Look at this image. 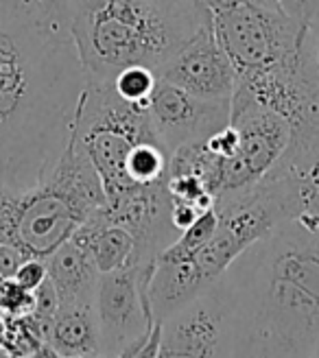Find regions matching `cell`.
<instances>
[{
  "label": "cell",
  "mask_w": 319,
  "mask_h": 358,
  "mask_svg": "<svg viewBox=\"0 0 319 358\" xmlns=\"http://www.w3.org/2000/svg\"><path fill=\"white\" fill-rule=\"evenodd\" d=\"M85 73L73 35L35 0H0V188L31 190L75 129Z\"/></svg>",
  "instance_id": "6da1fadb"
},
{
  "label": "cell",
  "mask_w": 319,
  "mask_h": 358,
  "mask_svg": "<svg viewBox=\"0 0 319 358\" xmlns=\"http://www.w3.org/2000/svg\"><path fill=\"white\" fill-rule=\"evenodd\" d=\"M227 358H311L319 343V241L282 223L225 271Z\"/></svg>",
  "instance_id": "7a4b0ae2"
},
{
  "label": "cell",
  "mask_w": 319,
  "mask_h": 358,
  "mask_svg": "<svg viewBox=\"0 0 319 358\" xmlns=\"http://www.w3.org/2000/svg\"><path fill=\"white\" fill-rule=\"evenodd\" d=\"M212 20L194 0H73L70 35L87 81H112L122 68H162Z\"/></svg>",
  "instance_id": "3957f363"
},
{
  "label": "cell",
  "mask_w": 319,
  "mask_h": 358,
  "mask_svg": "<svg viewBox=\"0 0 319 358\" xmlns=\"http://www.w3.org/2000/svg\"><path fill=\"white\" fill-rule=\"evenodd\" d=\"M105 208L101 179L81 145L70 138L52 173L31 190L0 188V243L27 258H48Z\"/></svg>",
  "instance_id": "277c9868"
},
{
  "label": "cell",
  "mask_w": 319,
  "mask_h": 358,
  "mask_svg": "<svg viewBox=\"0 0 319 358\" xmlns=\"http://www.w3.org/2000/svg\"><path fill=\"white\" fill-rule=\"evenodd\" d=\"M73 138L101 179L105 206L138 192L129 177L136 151L157 134L149 118V105L122 101L110 81H87L79 101Z\"/></svg>",
  "instance_id": "5b68a950"
},
{
  "label": "cell",
  "mask_w": 319,
  "mask_h": 358,
  "mask_svg": "<svg viewBox=\"0 0 319 358\" xmlns=\"http://www.w3.org/2000/svg\"><path fill=\"white\" fill-rule=\"evenodd\" d=\"M210 27L239 77L295 59L313 33V24L297 22L282 9L252 3L219 5Z\"/></svg>",
  "instance_id": "8992f818"
},
{
  "label": "cell",
  "mask_w": 319,
  "mask_h": 358,
  "mask_svg": "<svg viewBox=\"0 0 319 358\" xmlns=\"http://www.w3.org/2000/svg\"><path fill=\"white\" fill-rule=\"evenodd\" d=\"M229 122L239 131V151L215 164L210 192L215 201L234 196L260 184L276 171L291 145V124L260 107L243 87L236 85Z\"/></svg>",
  "instance_id": "52a82bcc"
},
{
  "label": "cell",
  "mask_w": 319,
  "mask_h": 358,
  "mask_svg": "<svg viewBox=\"0 0 319 358\" xmlns=\"http://www.w3.org/2000/svg\"><path fill=\"white\" fill-rule=\"evenodd\" d=\"M94 310L99 321V354L105 358H132L145 345L155 319L147 299V271L122 266L101 273Z\"/></svg>",
  "instance_id": "ba28073f"
},
{
  "label": "cell",
  "mask_w": 319,
  "mask_h": 358,
  "mask_svg": "<svg viewBox=\"0 0 319 358\" xmlns=\"http://www.w3.org/2000/svg\"><path fill=\"white\" fill-rule=\"evenodd\" d=\"M232 293L225 278L162 321L157 358H227Z\"/></svg>",
  "instance_id": "9c48e42d"
},
{
  "label": "cell",
  "mask_w": 319,
  "mask_h": 358,
  "mask_svg": "<svg viewBox=\"0 0 319 358\" xmlns=\"http://www.w3.org/2000/svg\"><path fill=\"white\" fill-rule=\"evenodd\" d=\"M232 101H210L157 79L149 101V118L169 153L206 142L229 122Z\"/></svg>",
  "instance_id": "30bf717a"
},
{
  "label": "cell",
  "mask_w": 319,
  "mask_h": 358,
  "mask_svg": "<svg viewBox=\"0 0 319 358\" xmlns=\"http://www.w3.org/2000/svg\"><path fill=\"white\" fill-rule=\"evenodd\" d=\"M155 75L157 79L210 101H232L239 83L236 70L219 46L210 24L177 50L162 68H157Z\"/></svg>",
  "instance_id": "8fae6325"
},
{
  "label": "cell",
  "mask_w": 319,
  "mask_h": 358,
  "mask_svg": "<svg viewBox=\"0 0 319 358\" xmlns=\"http://www.w3.org/2000/svg\"><path fill=\"white\" fill-rule=\"evenodd\" d=\"M46 260L48 278L59 297V306L94 303L101 271L92 256L73 238L59 245Z\"/></svg>",
  "instance_id": "7c38bea8"
},
{
  "label": "cell",
  "mask_w": 319,
  "mask_h": 358,
  "mask_svg": "<svg viewBox=\"0 0 319 358\" xmlns=\"http://www.w3.org/2000/svg\"><path fill=\"white\" fill-rule=\"evenodd\" d=\"M73 241L79 243L92 256L101 273H110L122 266H132L136 256V241L129 231L112 223L105 212L99 210L87 219L75 234Z\"/></svg>",
  "instance_id": "4fadbf2b"
},
{
  "label": "cell",
  "mask_w": 319,
  "mask_h": 358,
  "mask_svg": "<svg viewBox=\"0 0 319 358\" xmlns=\"http://www.w3.org/2000/svg\"><path fill=\"white\" fill-rule=\"evenodd\" d=\"M46 345L62 356L99 354V321L94 303L59 306L50 321Z\"/></svg>",
  "instance_id": "5bb4252c"
},
{
  "label": "cell",
  "mask_w": 319,
  "mask_h": 358,
  "mask_svg": "<svg viewBox=\"0 0 319 358\" xmlns=\"http://www.w3.org/2000/svg\"><path fill=\"white\" fill-rule=\"evenodd\" d=\"M110 83L122 101L136 105H149L151 94L157 85V75L155 70L145 66H129L122 68Z\"/></svg>",
  "instance_id": "9a60e30c"
},
{
  "label": "cell",
  "mask_w": 319,
  "mask_h": 358,
  "mask_svg": "<svg viewBox=\"0 0 319 358\" xmlns=\"http://www.w3.org/2000/svg\"><path fill=\"white\" fill-rule=\"evenodd\" d=\"M35 308V297L24 291L13 278L0 280V315L3 317H24Z\"/></svg>",
  "instance_id": "2e32d148"
},
{
  "label": "cell",
  "mask_w": 319,
  "mask_h": 358,
  "mask_svg": "<svg viewBox=\"0 0 319 358\" xmlns=\"http://www.w3.org/2000/svg\"><path fill=\"white\" fill-rule=\"evenodd\" d=\"M48 278V268L44 258H27L13 275V280L22 286L24 291H35Z\"/></svg>",
  "instance_id": "e0dca14e"
},
{
  "label": "cell",
  "mask_w": 319,
  "mask_h": 358,
  "mask_svg": "<svg viewBox=\"0 0 319 358\" xmlns=\"http://www.w3.org/2000/svg\"><path fill=\"white\" fill-rule=\"evenodd\" d=\"M48 20L50 27L70 33V11H73V0H35Z\"/></svg>",
  "instance_id": "ac0fdd59"
},
{
  "label": "cell",
  "mask_w": 319,
  "mask_h": 358,
  "mask_svg": "<svg viewBox=\"0 0 319 358\" xmlns=\"http://www.w3.org/2000/svg\"><path fill=\"white\" fill-rule=\"evenodd\" d=\"M280 9L287 15L295 17L297 22L313 24L317 9H319V0H278Z\"/></svg>",
  "instance_id": "d6986e66"
},
{
  "label": "cell",
  "mask_w": 319,
  "mask_h": 358,
  "mask_svg": "<svg viewBox=\"0 0 319 358\" xmlns=\"http://www.w3.org/2000/svg\"><path fill=\"white\" fill-rule=\"evenodd\" d=\"M27 260V256L17 247L0 243V280H9L15 275L17 266Z\"/></svg>",
  "instance_id": "ffe728a7"
},
{
  "label": "cell",
  "mask_w": 319,
  "mask_h": 358,
  "mask_svg": "<svg viewBox=\"0 0 319 358\" xmlns=\"http://www.w3.org/2000/svg\"><path fill=\"white\" fill-rule=\"evenodd\" d=\"M160 341H162V321H155V326H153L151 334L147 336L145 345L140 348L132 358H157V354H160Z\"/></svg>",
  "instance_id": "44dd1931"
},
{
  "label": "cell",
  "mask_w": 319,
  "mask_h": 358,
  "mask_svg": "<svg viewBox=\"0 0 319 358\" xmlns=\"http://www.w3.org/2000/svg\"><path fill=\"white\" fill-rule=\"evenodd\" d=\"M29 358H90V356H62V354H57L52 348L42 345L38 352H35L33 356H29Z\"/></svg>",
  "instance_id": "7402d4cb"
},
{
  "label": "cell",
  "mask_w": 319,
  "mask_h": 358,
  "mask_svg": "<svg viewBox=\"0 0 319 358\" xmlns=\"http://www.w3.org/2000/svg\"><path fill=\"white\" fill-rule=\"evenodd\" d=\"M225 3H252V5H262V7H276V9H280L278 0H225Z\"/></svg>",
  "instance_id": "603a6c76"
},
{
  "label": "cell",
  "mask_w": 319,
  "mask_h": 358,
  "mask_svg": "<svg viewBox=\"0 0 319 358\" xmlns=\"http://www.w3.org/2000/svg\"><path fill=\"white\" fill-rule=\"evenodd\" d=\"M194 3H199V5L208 7L210 11H215L219 5H223V3H225V0H194Z\"/></svg>",
  "instance_id": "cb8c5ba5"
},
{
  "label": "cell",
  "mask_w": 319,
  "mask_h": 358,
  "mask_svg": "<svg viewBox=\"0 0 319 358\" xmlns=\"http://www.w3.org/2000/svg\"><path fill=\"white\" fill-rule=\"evenodd\" d=\"M315 59L319 66V31H315Z\"/></svg>",
  "instance_id": "d4e9b609"
},
{
  "label": "cell",
  "mask_w": 319,
  "mask_h": 358,
  "mask_svg": "<svg viewBox=\"0 0 319 358\" xmlns=\"http://www.w3.org/2000/svg\"><path fill=\"white\" fill-rule=\"evenodd\" d=\"M3 332H5V317L0 315V336H3Z\"/></svg>",
  "instance_id": "484cf974"
},
{
  "label": "cell",
  "mask_w": 319,
  "mask_h": 358,
  "mask_svg": "<svg viewBox=\"0 0 319 358\" xmlns=\"http://www.w3.org/2000/svg\"><path fill=\"white\" fill-rule=\"evenodd\" d=\"M311 358H319V343H317V348H315V352L311 354Z\"/></svg>",
  "instance_id": "4316f807"
},
{
  "label": "cell",
  "mask_w": 319,
  "mask_h": 358,
  "mask_svg": "<svg viewBox=\"0 0 319 358\" xmlns=\"http://www.w3.org/2000/svg\"><path fill=\"white\" fill-rule=\"evenodd\" d=\"M90 358H105V356H101V354H92Z\"/></svg>",
  "instance_id": "83f0119b"
}]
</instances>
